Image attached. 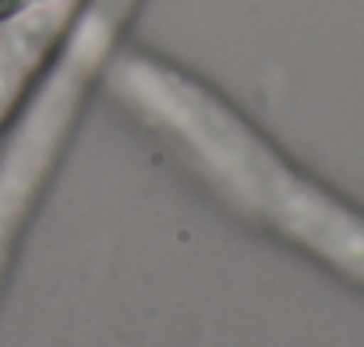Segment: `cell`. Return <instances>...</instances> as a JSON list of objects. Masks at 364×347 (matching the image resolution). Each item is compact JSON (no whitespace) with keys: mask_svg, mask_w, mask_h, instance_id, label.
<instances>
[{"mask_svg":"<svg viewBox=\"0 0 364 347\" xmlns=\"http://www.w3.org/2000/svg\"><path fill=\"white\" fill-rule=\"evenodd\" d=\"M39 4H46V0H0V29H4L7 21H14L18 14L39 7Z\"/></svg>","mask_w":364,"mask_h":347,"instance_id":"obj_4","label":"cell"},{"mask_svg":"<svg viewBox=\"0 0 364 347\" xmlns=\"http://www.w3.org/2000/svg\"><path fill=\"white\" fill-rule=\"evenodd\" d=\"M134 4L138 0H85L60 53L18 117V128L0 156V276L32 213V202L39 199V188L53 170V160L60 156L92 82L114 53V43Z\"/></svg>","mask_w":364,"mask_h":347,"instance_id":"obj_2","label":"cell"},{"mask_svg":"<svg viewBox=\"0 0 364 347\" xmlns=\"http://www.w3.org/2000/svg\"><path fill=\"white\" fill-rule=\"evenodd\" d=\"M85 0H46L0 29V131L36 93Z\"/></svg>","mask_w":364,"mask_h":347,"instance_id":"obj_3","label":"cell"},{"mask_svg":"<svg viewBox=\"0 0 364 347\" xmlns=\"http://www.w3.org/2000/svg\"><path fill=\"white\" fill-rule=\"evenodd\" d=\"M110 86L141 117L184 142L251 217L364 284V217L301 174L223 96L149 53H117Z\"/></svg>","mask_w":364,"mask_h":347,"instance_id":"obj_1","label":"cell"}]
</instances>
